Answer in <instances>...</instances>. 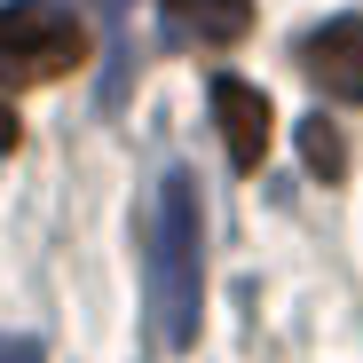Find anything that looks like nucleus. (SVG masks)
I'll return each instance as SVG.
<instances>
[{
	"mask_svg": "<svg viewBox=\"0 0 363 363\" xmlns=\"http://www.w3.org/2000/svg\"><path fill=\"white\" fill-rule=\"evenodd\" d=\"M206 103H213V127L229 143V166L237 174H253L269 158V95L253 79H237V72H213L206 79Z\"/></svg>",
	"mask_w": 363,
	"mask_h": 363,
	"instance_id": "nucleus-3",
	"label": "nucleus"
},
{
	"mask_svg": "<svg viewBox=\"0 0 363 363\" xmlns=\"http://www.w3.org/2000/svg\"><path fill=\"white\" fill-rule=\"evenodd\" d=\"M198 316H206V213H198L190 166H174L150 213V324L166 347H190Z\"/></svg>",
	"mask_w": 363,
	"mask_h": 363,
	"instance_id": "nucleus-1",
	"label": "nucleus"
},
{
	"mask_svg": "<svg viewBox=\"0 0 363 363\" xmlns=\"http://www.w3.org/2000/svg\"><path fill=\"white\" fill-rule=\"evenodd\" d=\"M300 72L332 103H363V16H332L300 40Z\"/></svg>",
	"mask_w": 363,
	"mask_h": 363,
	"instance_id": "nucleus-4",
	"label": "nucleus"
},
{
	"mask_svg": "<svg viewBox=\"0 0 363 363\" xmlns=\"http://www.w3.org/2000/svg\"><path fill=\"white\" fill-rule=\"evenodd\" d=\"M300 158H308L316 182H340V174H347V143H340L332 118H300Z\"/></svg>",
	"mask_w": 363,
	"mask_h": 363,
	"instance_id": "nucleus-6",
	"label": "nucleus"
},
{
	"mask_svg": "<svg viewBox=\"0 0 363 363\" xmlns=\"http://www.w3.org/2000/svg\"><path fill=\"white\" fill-rule=\"evenodd\" d=\"M158 9L182 40H245L253 32V0H158Z\"/></svg>",
	"mask_w": 363,
	"mask_h": 363,
	"instance_id": "nucleus-5",
	"label": "nucleus"
},
{
	"mask_svg": "<svg viewBox=\"0 0 363 363\" xmlns=\"http://www.w3.org/2000/svg\"><path fill=\"white\" fill-rule=\"evenodd\" d=\"M0 363H48L40 340H16V332H0Z\"/></svg>",
	"mask_w": 363,
	"mask_h": 363,
	"instance_id": "nucleus-7",
	"label": "nucleus"
},
{
	"mask_svg": "<svg viewBox=\"0 0 363 363\" xmlns=\"http://www.w3.org/2000/svg\"><path fill=\"white\" fill-rule=\"evenodd\" d=\"M87 64V24L55 0H9L0 9V79L9 87H40Z\"/></svg>",
	"mask_w": 363,
	"mask_h": 363,
	"instance_id": "nucleus-2",
	"label": "nucleus"
}]
</instances>
